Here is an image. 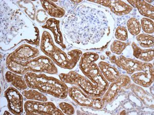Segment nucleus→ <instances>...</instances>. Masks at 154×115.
Here are the masks:
<instances>
[{
    "mask_svg": "<svg viewBox=\"0 0 154 115\" xmlns=\"http://www.w3.org/2000/svg\"><path fill=\"white\" fill-rule=\"evenodd\" d=\"M63 21V36L74 47L103 51L112 39L114 19L109 11L95 4H80Z\"/></svg>",
    "mask_w": 154,
    "mask_h": 115,
    "instance_id": "nucleus-1",
    "label": "nucleus"
},
{
    "mask_svg": "<svg viewBox=\"0 0 154 115\" xmlns=\"http://www.w3.org/2000/svg\"><path fill=\"white\" fill-rule=\"evenodd\" d=\"M7 17V27H3V32H7L3 33L4 35H6L7 38V44L6 47H9L10 48L14 47L15 46L21 43L23 40L26 41V39L23 35L22 32H24L32 40V45L39 46L40 45V31L38 28L35 24L32 23L27 25V24L32 23L31 21L24 16L22 12L19 9H16L12 11Z\"/></svg>",
    "mask_w": 154,
    "mask_h": 115,
    "instance_id": "nucleus-2",
    "label": "nucleus"
},
{
    "mask_svg": "<svg viewBox=\"0 0 154 115\" xmlns=\"http://www.w3.org/2000/svg\"><path fill=\"white\" fill-rule=\"evenodd\" d=\"M40 49L56 65L68 70H72L76 66L83 54L82 51L79 49L65 51L58 47L54 44L50 33L46 31L42 33Z\"/></svg>",
    "mask_w": 154,
    "mask_h": 115,
    "instance_id": "nucleus-3",
    "label": "nucleus"
},
{
    "mask_svg": "<svg viewBox=\"0 0 154 115\" xmlns=\"http://www.w3.org/2000/svg\"><path fill=\"white\" fill-rule=\"evenodd\" d=\"M99 58V55L97 53L89 52L83 54L79 60L80 69L91 82L88 95L95 97L103 96L109 85L96 63Z\"/></svg>",
    "mask_w": 154,
    "mask_h": 115,
    "instance_id": "nucleus-4",
    "label": "nucleus"
},
{
    "mask_svg": "<svg viewBox=\"0 0 154 115\" xmlns=\"http://www.w3.org/2000/svg\"><path fill=\"white\" fill-rule=\"evenodd\" d=\"M24 77L28 88L38 90L61 99H64L68 95L69 87L60 79L33 72H27Z\"/></svg>",
    "mask_w": 154,
    "mask_h": 115,
    "instance_id": "nucleus-5",
    "label": "nucleus"
},
{
    "mask_svg": "<svg viewBox=\"0 0 154 115\" xmlns=\"http://www.w3.org/2000/svg\"><path fill=\"white\" fill-rule=\"evenodd\" d=\"M6 66L9 71L21 75L27 72L45 73L53 75L58 73L54 63L46 55L38 56L26 61L6 59Z\"/></svg>",
    "mask_w": 154,
    "mask_h": 115,
    "instance_id": "nucleus-6",
    "label": "nucleus"
},
{
    "mask_svg": "<svg viewBox=\"0 0 154 115\" xmlns=\"http://www.w3.org/2000/svg\"><path fill=\"white\" fill-rule=\"evenodd\" d=\"M68 95L74 102L81 107L100 110L103 108L106 105L102 97H95L89 96L76 86L69 88Z\"/></svg>",
    "mask_w": 154,
    "mask_h": 115,
    "instance_id": "nucleus-7",
    "label": "nucleus"
},
{
    "mask_svg": "<svg viewBox=\"0 0 154 115\" xmlns=\"http://www.w3.org/2000/svg\"><path fill=\"white\" fill-rule=\"evenodd\" d=\"M27 115H64L61 110L58 108L51 102L29 100L26 101L24 105Z\"/></svg>",
    "mask_w": 154,
    "mask_h": 115,
    "instance_id": "nucleus-8",
    "label": "nucleus"
},
{
    "mask_svg": "<svg viewBox=\"0 0 154 115\" xmlns=\"http://www.w3.org/2000/svg\"><path fill=\"white\" fill-rule=\"evenodd\" d=\"M109 60L111 63L122 69L128 75H132L136 72L141 71L147 64V63L126 58L122 55L116 56L115 55H111L109 57Z\"/></svg>",
    "mask_w": 154,
    "mask_h": 115,
    "instance_id": "nucleus-9",
    "label": "nucleus"
},
{
    "mask_svg": "<svg viewBox=\"0 0 154 115\" xmlns=\"http://www.w3.org/2000/svg\"><path fill=\"white\" fill-rule=\"evenodd\" d=\"M131 85V79L130 77L124 74L120 75L117 79L111 82L110 85H109L106 91L102 97V99L105 104L112 103L122 89H130Z\"/></svg>",
    "mask_w": 154,
    "mask_h": 115,
    "instance_id": "nucleus-10",
    "label": "nucleus"
},
{
    "mask_svg": "<svg viewBox=\"0 0 154 115\" xmlns=\"http://www.w3.org/2000/svg\"><path fill=\"white\" fill-rule=\"evenodd\" d=\"M7 101V107L14 115H22L24 111V99L23 95L16 87H10L4 92Z\"/></svg>",
    "mask_w": 154,
    "mask_h": 115,
    "instance_id": "nucleus-11",
    "label": "nucleus"
},
{
    "mask_svg": "<svg viewBox=\"0 0 154 115\" xmlns=\"http://www.w3.org/2000/svg\"><path fill=\"white\" fill-rule=\"evenodd\" d=\"M39 54L40 51L37 48L28 44H24L11 53L6 59L26 61L37 58Z\"/></svg>",
    "mask_w": 154,
    "mask_h": 115,
    "instance_id": "nucleus-12",
    "label": "nucleus"
},
{
    "mask_svg": "<svg viewBox=\"0 0 154 115\" xmlns=\"http://www.w3.org/2000/svg\"><path fill=\"white\" fill-rule=\"evenodd\" d=\"M88 2L99 4L108 8L111 12L118 16H125L128 14L133 10L134 8L130 4L122 1H97L89 0Z\"/></svg>",
    "mask_w": 154,
    "mask_h": 115,
    "instance_id": "nucleus-13",
    "label": "nucleus"
},
{
    "mask_svg": "<svg viewBox=\"0 0 154 115\" xmlns=\"http://www.w3.org/2000/svg\"><path fill=\"white\" fill-rule=\"evenodd\" d=\"M131 80L135 84L144 87H149L153 84L154 79V66L151 63H147L143 70L132 74Z\"/></svg>",
    "mask_w": 154,
    "mask_h": 115,
    "instance_id": "nucleus-14",
    "label": "nucleus"
},
{
    "mask_svg": "<svg viewBox=\"0 0 154 115\" xmlns=\"http://www.w3.org/2000/svg\"><path fill=\"white\" fill-rule=\"evenodd\" d=\"M60 22L55 18H49L42 27L48 29L53 33L54 41L57 44L61 46L63 49H66V46L64 43L63 35L60 29Z\"/></svg>",
    "mask_w": 154,
    "mask_h": 115,
    "instance_id": "nucleus-15",
    "label": "nucleus"
},
{
    "mask_svg": "<svg viewBox=\"0 0 154 115\" xmlns=\"http://www.w3.org/2000/svg\"><path fill=\"white\" fill-rule=\"evenodd\" d=\"M127 2L133 8H136L139 12L144 17L151 19H154V7L145 1L128 0Z\"/></svg>",
    "mask_w": 154,
    "mask_h": 115,
    "instance_id": "nucleus-16",
    "label": "nucleus"
},
{
    "mask_svg": "<svg viewBox=\"0 0 154 115\" xmlns=\"http://www.w3.org/2000/svg\"><path fill=\"white\" fill-rule=\"evenodd\" d=\"M98 67L104 77L109 82H112L120 75L117 68L104 61H99Z\"/></svg>",
    "mask_w": 154,
    "mask_h": 115,
    "instance_id": "nucleus-17",
    "label": "nucleus"
},
{
    "mask_svg": "<svg viewBox=\"0 0 154 115\" xmlns=\"http://www.w3.org/2000/svg\"><path fill=\"white\" fill-rule=\"evenodd\" d=\"M5 78L8 83L11 84L19 91H23L28 89V86L24 77L21 75L8 71L6 72Z\"/></svg>",
    "mask_w": 154,
    "mask_h": 115,
    "instance_id": "nucleus-18",
    "label": "nucleus"
},
{
    "mask_svg": "<svg viewBox=\"0 0 154 115\" xmlns=\"http://www.w3.org/2000/svg\"><path fill=\"white\" fill-rule=\"evenodd\" d=\"M40 3L44 10L53 18H62L65 16V10L52 1H40Z\"/></svg>",
    "mask_w": 154,
    "mask_h": 115,
    "instance_id": "nucleus-19",
    "label": "nucleus"
},
{
    "mask_svg": "<svg viewBox=\"0 0 154 115\" xmlns=\"http://www.w3.org/2000/svg\"><path fill=\"white\" fill-rule=\"evenodd\" d=\"M131 47L133 51L134 56L137 59L145 63L152 61L154 59V49H141L135 42L132 43Z\"/></svg>",
    "mask_w": 154,
    "mask_h": 115,
    "instance_id": "nucleus-20",
    "label": "nucleus"
},
{
    "mask_svg": "<svg viewBox=\"0 0 154 115\" xmlns=\"http://www.w3.org/2000/svg\"><path fill=\"white\" fill-rule=\"evenodd\" d=\"M17 3L22 9H23L24 12L28 16V17L35 21L36 16V9L35 5L30 1H17Z\"/></svg>",
    "mask_w": 154,
    "mask_h": 115,
    "instance_id": "nucleus-21",
    "label": "nucleus"
},
{
    "mask_svg": "<svg viewBox=\"0 0 154 115\" xmlns=\"http://www.w3.org/2000/svg\"><path fill=\"white\" fill-rule=\"evenodd\" d=\"M22 94L27 99L34 101H48V98L42 92L38 91L35 89H30L28 90H25L22 92Z\"/></svg>",
    "mask_w": 154,
    "mask_h": 115,
    "instance_id": "nucleus-22",
    "label": "nucleus"
},
{
    "mask_svg": "<svg viewBox=\"0 0 154 115\" xmlns=\"http://www.w3.org/2000/svg\"><path fill=\"white\" fill-rule=\"evenodd\" d=\"M136 40L140 47L150 48L154 46V37L146 33H141L136 36Z\"/></svg>",
    "mask_w": 154,
    "mask_h": 115,
    "instance_id": "nucleus-23",
    "label": "nucleus"
},
{
    "mask_svg": "<svg viewBox=\"0 0 154 115\" xmlns=\"http://www.w3.org/2000/svg\"><path fill=\"white\" fill-rule=\"evenodd\" d=\"M127 29L131 34L133 36H137L139 34L141 30L140 22L135 17L130 18L126 23Z\"/></svg>",
    "mask_w": 154,
    "mask_h": 115,
    "instance_id": "nucleus-24",
    "label": "nucleus"
},
{
    "mask_svg": "<svg viewBox=\"0 0 154 115\" xmlns=\"http://www.w3.org/2000/svg\"><path fill=\"white\" fill-rule=\"evenodd\" d=\"M130 42H124L119 40H115L110 46V51L112 52L117 55H120L122 53L128 46H130Z\"/></svg>",
    "mask_w": 154,
    "mask_h": 115,
    "instance_id": "nucleus-25",
    "label": "nucleus"
},
{
    "mask_svg": "<svg viewBox=\"0 0 154 115\" xmlns=\"http://www.w3.org/2000/svg\"><path fill=\"white\" fill-rule=\"evenodd\" d=\"M141 27L146 34H153L154 31V22L149 18H143L141 19Z\"/></svg>",
    "mask_w": 154,
    "mask_h": 115,
    "instance_id": "nucleus-26",
    "label": "nucleus"
},
{
    "mask_svg": "<svg viewBox=\"0 0 154 115\" xmlns=\"http://www.w3.org/2000/svg\"><path fill=\"white\" fill-rule=\"evenodd\" d=\"M115 37L117 40L122 42L128 40V34L126 27L123 26H119L115 30Z\"/></svg>",
    "mask_w": 154,
    "mask_h": 115,
    "instance_id": "nucleus-27",
    "label": "nucleus"
},
{
    "mask_svg": "<svg viewBox=\"0 0 154 115\" xmlns=\"http://www.w3.org/2000/svg\"><path fill=\"white\" fill-rule=\"evenodd\" d=\"M59 106L62 112L65 115H73L75 113V110L74 106L70 105V103L62 102L59 103Z\"/></svg>",
    "mask_w": 154,
    "mask_h": 115,
    "instance_id": "nucleus-28",
    "label": "nucleus"
},
{
    "mask_svg": "<svg viewBox=\"0 0 154 115\" xmlns=\"http://www.w3.org/2000/svg\"><path fill=\"white\" fill-rule=\"evenodd\" d=\"M48 14L43 9H38L36 12L35 20L37 22L41 23H45L48 19Z\"/></svg>",
    "mask_w": 154,
    "mask_h": 115,
    "instance_id": "nucleus-29",
    "label": "nucleus"
},
{
    "mask_svg": "<svg viewBox=\"0 0 154 115\" xmlns=\"http://www.w3.org/2000/svg\"><path fill=\"white\" fill-rule=\"evenodd\" d=\"M70 2H72V3L74 4V5H77V4H78L80 3H82V1H80V0H79V1H71Z\"/></svg>",
    "mask_w": 154,
    "mask_h": 115,
    "instance_id": "nucleus-30",
    "label": "nucleus"
},
{
    "mask_svg": "<svg viewBox=\"0 0 154 115\" xmlns=\"http://www.w3.org/2000/svg\"><path fill=\"white\" fill-rule=\"evenodd\" d=\"M105 54L107 56H108V57H109V56L112 55V53L110 52V51H107L105 53Z\"/></svg>",
    "mask_w": 154,
    "mask_h": 115,
    "instance_id": "nucleus-31",
    "label": "nucleus"
},
{
    "mask_svg": "<svg viewBox=\"0 0 154 115\" xmlns=\"http://www.w3.org/2000/svg\"><path fill=\"white\" fill-rule=\"evenodd\" d=\"M101 59H102V60H104L105 59V57L104 56H103V55H102V56H101Z\"/></svg>",
    "mask_w": 154,
    "mask_h": 115,
    "instance_id": "nucleus-32",
    "label": "nucleus"
},
{
    "mask_svg": "<svg viewBox=\"0 0 154 115\" xmlns=\"http://www.w3.org/2000/svg\"><path fill=\"white\" fill-rule=\"evenodd\" d=\"M6 114H11V113L9 112H6V111L5 113H4V115H6Z\"/></svg>",
    "mask_w": 154,
    "mask_h": 115,
    "instance_id": "nucleus-33",
    "label": "nucleus"
}]
</instances>
